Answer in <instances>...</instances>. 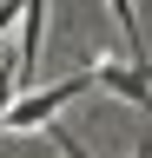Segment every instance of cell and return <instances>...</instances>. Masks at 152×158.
Wrapping results in <instances>:
<instances>
[{
	"label": "cell",
	"instance_id": "1",
	"mask_svg": "<svg viewBox=\"0 0 152 158\" xmlns=\"http://www.w3.org/2000/svg\"><path fill=\"white\" fill-rule=\"evenodd\" d=\"M93 86V66L86 73H73V79H53V86H40V92H20L13 99V112L0 118V132H33V125H60V112L73 106V99H80Z\"/></svg>",
	"mask_w": 152,
	"mask_h": 158
},
{
	"label": "cell",
	"instance_id": "2",
	"mask_svg": "<svg viewBox=\"0 0 152 158\" xmlns=\"http://www.w3.org/2000/svg\"><path fill=\"white\" fill-rule=\"evenodd\" d=\"M40 46H46V0H27V7H20V27H13V59H20V86H27V73L40 66Z\"/></svg>",
	"mask_w": 152,
	"mask_h": 158
},
{
	"label": "cell",
	"instance_id": "3",
	"mask_svg": "<svg viewBox=\"0 0 152 158\" xmlns=\"http://www.w3.org/2000/svg\"><path fill=\"white\" fill-rule=\"evenodd\" d=\"M93 86L119 92V99H132V106H152V73L145 66H112V59H99V66H93Z\"/></svg>",
	"mask_w": 152,
	"mask_h": 158
},
{
	"label": "cell",
	"instance_id": "4",
	"mask_svg": "<svg viewBox=\"0 0 152 158\" xmlns=\"http://www.w3.org/2000/svg\"><path fill=\"white\" fill-rule=\"evenodd\" d=\"M13 99H20V59H13V46L0 53V118L13 112Z\"/></svg>",
	"mask_w": 152,
	"mask_h": 158
},
{
	"label": "cell",
	"instance_id": "5",
	"mask_svg": "<svg viewBox=\"0 0 152 158\" xmlns=\"http://www.w3.org/2000/svg\"><path fill=\"white\" fill-rule=\"evenodd\" d=\"M106 7H112V20H119V33L139 46V7H132V0H106Z\"/></svg>",
	"mask_w": 152,
	"mask_h": 158
},
{
	"label": "cell",
	"instance_id": "6",
	"mask_svg": "<svg viewBox=\"0 0 152 158\" xmlns=\"http://www.w3.org/2000/svg\"><path fill=\"white\" fill-rule=\"evenodd\" d=\"M53 132V145H60V158H93L86 145H80V132H66V125H46Z\"/></svg>",
	"mask_w": 152,
	"mask_h": 158
},
{
	"label": "cell",
	"instance_id": "7",
	"mask_svg": "<svg viewBox=\"0 0 152 158\" xmlns=\"http://www.w3.org/2000/svg\"><path fill=\"white\" fill-rule=\"evenodd\" d=\"M132 158H152V138H139V145H132Z\"/></svg>",
	"mask_w": 152,
	"mask_h": 158
}]
</instances>
